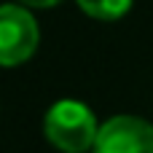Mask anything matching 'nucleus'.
<instances>
[{
	"label": "nucleus",
	"instance_id": "obj_1",
	"mask_svg": "<svg viewBox=\"0 0 153 153\" xmlns=\"http://www.w3.org/2000/svg\"><path fill=\"white\" fill-rule=\"evenodd\" d=\"M46 140L62 153H86L94 151L100 124L89 105L78 100H59L48 108L43 118Z\"/></svg>",
	"mask_w": 153,
	"mask_h": 153
},
{
	"label": "nucleus",
	"instance_id": "obj_2",
	"mask_svg": "<svg viewBox=\"0 0 153 153\" xmlns=\"http://www.w3.org/2000/svg\"><path fill=\"white\" fill-rule=\"evenodd\" d=\"M40 43V30L35 16L19 5L5 3L0 5V67L24 65Z\"/></svg>",
	"mask_w": 153,
	"mask_h": 153
},
{
	"label": "nucleus",
	"instance_id": "obj_3",
	"mask_svg": "<svg viewBox=\"0 0 153 153\" xmlns=\"http://www.w3.org/2000/svg\"><path fill=\"white\" fill-rule=\"evenodd\" d=\"M94 153H153V124L137 116H113L100 126Z\"/></svg>",
	"mask_w": 153,
	"mask_h": 153
},
{
	"label": "nucleus",
	"instance_id": "obj_4",
	"mask_svg": "<svg viewBox=\"0 0 153 153\" xmlns=\"http://www.w3.org/2000/svg\"><path fill=\"white\" fill-rule=\"evenodd\" d=\"M75 3L86 16L100 22H116L132 8V0H75Z\"/></svg>",
	"mask_w": 153,
	"mask_h": 153
},
{
	"label": "nucleus",
	"instance_id": "obj_5",
	"mask_svg": "<svg viewBox=\"0 0 153 153\" xmlns=\"http://www.w3.org/2000/svg\"><path fill=\"white\" fill-rule=\"evenodd\" d=\"M16 3L24 5V8H51V5H56L62 0H16Z\"/></svg>",
	"mask_w": 153,
	"mask_h": 153
}]
</instances>
